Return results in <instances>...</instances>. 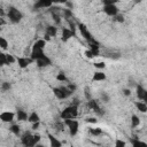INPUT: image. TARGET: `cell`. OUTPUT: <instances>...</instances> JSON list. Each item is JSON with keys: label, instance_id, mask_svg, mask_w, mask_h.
<instances>
[{"label": "cell", "instance_id": "6da1fadb", "mask_svg": "<svg viewBox=\"0 0 147 147\" xmlns=\"http://www.w3.org/2000/svg\"><path fill=\"white\" fill-rule=\"evenodd\" d=\"M22 144L24 146H28V147H32L35 145H37V142L40 140V136L39 134H31L30 132H25L23 136H22Z\"/></svg>", "mask_w": 147, "mask_h": 147}, {"label": "cell", "instance_id": "7a4b0ae2", "mask_svg": "<svg viewBox=\"0 0 147 147\" xmlns=\"http://www.w3.org/2000/svg\"><path fill=\"white\" fill-rule=\"evenodd\" d=\"M78 115V106L70 105L69 107L65 108L61 113V119L62 120H68V119H76Z\"/></svg>", "mask_w": 147, "mask_h": 147}, {"label": "cell", "instance_id": "3957f363", "mask_svg": "<svg viewBox=\"0 0 147 147\" xmlns=\"http://www.w3.org/2000/svg\"><path fill=\"white\" fill-rule=\"evenodd\" d=\"M54 94L56 98L59 99H67L68 97H70L73 94V92L68 89L67 86H61V87H55V89L53 90Z\"/></svg>", "mask_w": 147, "mask_h": 147}, {"label": "cell", "instance_id": "277c9868", "mask_svg": "<svg viewBox=\"0 0 147 147\" xmlns=\"http://www.w3.org/2000/svg\"><path fill=\"white\" fill-rule=\"evenodd\" d=\"M7 15H8V18H9L13 23H18V22L22 20V17H23L22 13H21L18 9H16L15 7H11V8L8 9Z\"/></svg>", "mask_w": 147, "mask_h": 147}, {"label": "cell", "instance_id": "5b68a950", "mask_svg": "<svg viewBox=\"0 0 147 147\" xmlns=\"http://www.w3.org/2000/svg\"><path fill=\"white\" fill-rule=\"evenodd\" d=\"M65 125H67V127H68L69 132H70V136H75V134L78 132L79 123H78V121H76L75 119H68V120H65Z\"/></svg>", "mask_w": 147, "mask_h": 147}, {"label": "cell", "instance_id": "8992f818", "mask_svg": "<svg viewBox=\"0 0 147 147\" xmlns=\"http://www.w3.org/2000/svg\"><path fill=\"white\" fill-rule=\"evenodd\" d=\"M78 29H79V31H80L82 36H83L87 42H89V43H97V40L93 38V36L90 34V31L87 30L86 25H84V24H79V25H78Z\"/></svg>", "mask_w": 147, "mask_h": 147}, {"label": "cell", "instance_id": "52a82bcc", "mask_svg": "<svg viewBox=\"0 0 147 147\" xmlns=\"http://www.w3.org/2000/svg\"><path fill=\"white\" fill-rule=\"evenodd\" d=\"M87 106H89V108L91 110H93L94 113H97L98 115H103V110L100 108L99 103L97 100H93V99H90L89 100V103H87Z\"/></svg>", "mask_w": 147, "mask_h": 147}, {"label": "cell", "instance_id": "ba28073f", "mask_svg": "<svg viewBox=\"0 0 147 147\" xmlns=\"http://www.w3.org/2000/svg\"><path fill=\"white\" fill-rule=\"evenodd\" d=\"M14 116H15V114L12 111H4L0 114V120L5 123H9V122L14 121Z\"/></svg>", "mask_w": 147, "mask_h": 147}, {"label": "cell", "instance_id": "9c48e42d", "mask_svg": "<svg viewBox=\"0 0 147 147\" xmlns=\"http://www.w3.org/2000/svg\"><path fill=\"white\" fill-rule=\"evenodd\" d=\"M103 12L108 16H115V15H117V13H119V8H117L115 5H105Z\"/></svg>", "mask_w": 147, "mask_h": 147}, {"label": "cell", "instance_id": "30bf717a", "mask_svg": "<svg viewBox=\"0 0 147 147\" xmlns=\"http://www.w3.org/2000/svg\"><path fill=\"white\" fill-rule=\"evenodd\" d=\"M44 55H45V54H44V49H42V48H36V47H32V51H31L30 57L34 61L38 60L39 57H42V56H44Z\"/></svg>", "mask_w": 147, "mask_h": 147}, {"label": "cell", "instance_id": "8fae6325", "mask_svg": "<svg viewBox=\"0 0 147 147\" xmlns=\"http://www.w3.org/2000/svg\"><path fill=\"white\" fill-rule=\"evenodd\" d=\"M32 61H34V60H32L31 57H18V59H17V63H18L20 68H22V69L26 68L29 65H31Z\"/></svg>", "mask_w": 147, "mask_h": 147}, {"label": "cell", "instance_id": "7c38bea8", "mask_svg": "<svg viewBox=\"0 0 147 147\" xmlns=\"http://www.w3.org/2000/svg\"><path fill=\"white\" fill-rule=\"evenodd\" d=\"M52 0H37L35 4V8H49L52 7Z\"/></svg>", "mask_w": 147, "mask_h": 147}, {"label": "cell", "instance_id": "4fadbf2b", "mask_svg": "<svg viewBox=\"0 0 147 147\" xmlns=\"http://www.w3.org/2000/svg\"><path fill=\"white\" fill-rule=\"evenodd\" d=\"M36 62H37V66H38L39 68H44V67H47V66H49V65H51V60H49V57H47L46 55H44V56L39 57L38 60H36Z\"/></svg>", "mask_w": 147, "mask_h": 147}, {"label": "cell", "instance_id": "5bb4252c", "mask_svg": "<svg viewBox=\"0 0 147 147\" xmlns=\"http://www.w3.org/2000/svg\"><path fill=\"white\" fill-rule=\"evenodd\" d=\"M137 96L142 101H146L147 100V92H146V90L144 89L141 85H138L137 86Z\"/></svg>", "mask_w": 147, "mask_h": 147}, {"label": "cell", "instance_id": "9a60e30c", "mask_svg": "<svg viewBox=\"0 0 147 147\" xmlns=\"http://www.w3.org/2000/svg\"><path fill=\"white\" fill-rule=\"evenodd\" d=\"M74 35H75V34L70 30V29H67V28H63V29H62V40H63V42L69 40Z\"/></svg>", "mask_w": 147, "mask_h": 147}, {"label": "cell", "instance_id": "2e32d148", "mask_svg": "<svg viewBox=\"0 0 147 147\" xmlns=\"http://www.w3.org/2000/svg\"><path fill=\"white\" fill-rule=\"evenodd\" d=\"M92 79H93V82H101V80H105V79H106V74L102 73V71H97V73H94Z\"/></svg>", "mask_w": 147, "mask_h": 147}, {"label": "cell", "instance_id": "e0dca14e", "mask_svg": "<svg viewBox=\"0 0 147 147\" xmlns=\"http://www.w3.org/2000/svg\"><path fill=\"white\" fill-rule=\"evenodd\" d=\"M16 117H17L18 121H26V120H28V114H26L24 110L18 109L17 113H16Z\"/></svg>", "mask_w": 147, "mask_h": 147}, {"label": "cell", "instance_id": "ac0fdd59", "mask_svg": "<svg viewBox=\"0 0 147 147\" xmlns=\"http://www.w3.org/2000/svg\"><path fill=\"white\" fill-rule=\"evenodd\" d=\"M46 34H47L48 36H51V37H54V36H56V34H57V29H56L54 25H48V26L46 28Z\"/></svg>", "mask_w": 147, "mask_h": 147}, {"label": "cell", "instance_id": "d6986e66", "mask_svg": "<svg viewBox=\"0 0 147 147\" xmlns=\"http://www.w3.org/2000/svg\"><path fill=\"white\" fill-rule=\"evenodd\" d=\"M39 115L36 113V111H34V113H31L30 115L28 116V121L29 122H31V123H35V122H39Z\"/></svg>", "mask_w": 147, "mask_h": 147}, {"label": "cell", "instance_id": "ffe728a7", "mask_svg": "<svg viewBox=\"0 0 147 147\" xmlns=\"http://www.w3.org/2000/svg\"><path fill=\"white\" fill-rule=\"evenodd\" d=\"M48 139H49V141H51V146H52V147H60V146L62 145L56 138H54V137H53L52 134H49V133H48Z\"/></svg>", "mask_w": 147, "mask_h": 147}, {"label": "cell", "instance_id": "44dd1931", "mask_svg": "<svg viewBox=\"0 0 147 147\" xmlns=\"http://www.w3.org/2000/svg\"><path fill=\"white\" fill-rule=\"evenodd\" d=\"M136 107H137L138 110H140L141 113H146V111H147V106H146L145 102L138 101V102H136Z\"/></svg>", "mask_w": 147, "mask_h": 147}, {"label": "cell", "instance_id": "7402d4cb", "mask_svg": "<svg viewBox=\"0 0 147 147\" xmlns=\"http://www.w3.org/2000/svg\"><path fill=\"white\" fill-rule=\"evenodd\" d=\"M99 53H100V51H92V49H89V51L85 52V55H86L87 57H90V59H93V57L98 56Z\"/></svg>", "mask_w": 147, "mask_h": 147}, {"label": "cell", "instance_id": "603a6c76", "mask_svg": "<svg viewBox=\"0 0 147 147\" xmlns=\"http://www.w3.org/2000/svg\"><path fill=\"white\" fill-rule=\"evenodd\" d=\"M45 46H46V42H45L44 39H39V40H37V42L34 44V46H32V47L44 49V48H45Z\"/></svg>", "mask_w": 147, "mask_h": 147}, {"label": "cell", "instance_id": "cb8c5ba5", "mask_svg": "<svg viewBox=\"0 0 147 147\" xmlns=\"http://www.w3.org/2000/svg\"><path fill=\"white\" fill-rule=\"evenodd\" d=\"M139 124H140L139 117L137 115H132V117H131V125H132V128H137Z\"/></svg>", "mask_w": 147, "mask_h": 147}, {"label": "cell", "instance_id": "d4e9b609", "mask_svg": "<svg viewBox=\"0 0 147 147\" xmlns=\"http://www.w3.org/2000/svg\"><path fill=\"white\" fill-rule=\"evenodd\" d=\"M62 13H63V16H65V18L68 21V20H71V17H73V12L70 11V9H68V8H65L63 11H62Z\"/></svg>", "mask_w": 147, "mask_h": 147}, {"label": "cell", "instance_id": "484cf974", "mask_svg": "<svg viewBox=\"0 0 147 147\" xmlns=\"http://www.w3.org/2000/svg\"><path fill=\"white\" fill-rule=\"evenodd\" d=\"M9 130H11L14 134H16V136H18L20 132H21V129H20V127H18L17 124H13V125L9 128Z\"/></svg>", "mask_w": 147, "mask_h": 147}, {"label": "cell", "instance_id": "4316f807", "mask_svg": "<svg viewBox=\"0 0 147 147\" xmlns=\"http://www.w3.org/2000/svg\"><path fill=\"white\" fill-rule=\"evenodd\" d=\"M52 17H53V21H54L56 24H60V23H61V17H60V15H59V13L52 12Z\"/></svg>", "mask_w": 147, "mask_h": 147}, {"label": "cell", "instance_id": "83f0119b", "mask_svg": "<svg viewBox=\"0 0 147 147\" xmlns=\"http://www.w3.org/2000/svg\"><path fill=\"white\" fill-rule=\"evenodd\" d=\"M7 65V59H6V54L5 53H0V67L6 66Z\"/></svg>", "mask_w": 147, "mask_h": 147}, {"label": "cell", "instance_id": "f1b7e54d", "mask_svg": "<svg viewBox=\"0 0 147 147\" xmlns=\"http://www.w3.org/2000/svg\"><path fill=\"white\" fill-rule=\"evenodd\" d=\"M90 133L93 136H100L102 133V130L100 128H92V129H90Z\"/></svg>", "mask_w": 147, "mask_h": 147}, {"label": "cell", "instance_id": "f546056e", "mask_svg": "<svg viewBox=\"0 0 147 147\" xmlns=\"http://www.w3.org/2000/svg\"><path fill=\"white\" fill-rule=\"evenodd\" d=\"M0 47H1L3 49H7L8 48V42L3 38V37H0Z\"/></svg>", "mask_w": 147, "mask_h": 147}, {"label": "cell", "instance_id": "4dcf8cb0", "mask_svg": "<svg viewBox=\"0 0 147 147\" xmlns=\"http://www.w3.org/2000/svg\"><path fill=\"white\" fill-rule=\"evenodd\" d=\"M6 59H7V65H12L15 62V57L11 54H6Z\"/></svg>", "mask_w": 147, "mask_h": 147}, {"label": "cell", "instance_id": "1f68e13d", "mask_svg": "<svg viewBox=\"0 0 147 147\" xmlns=\"http://www.w3.org/2000/svg\"><path fill=\"white\" fill-rule=\"evenodd\" d=\"M56 79H57L59 82H66V80H67V77H66V75H65L63 73H60V74H57Z\"/></svg>", "mask_w": 147, "mask_h": 147}, {"label": "cell", "instance_id": "d6a6232c", "mask_svg": "<svg viewBox=\"0 0 147 147\" xmlns=\"http://www.w3.org/2000/svg\"><path fill=\"white\" fill-rule=\"evenodd\" d=\"M131 144H132L133 146H146V144H145V142H141V141H139V140H137L136 138H133V139H132V141H131Z\"/></svg>", "mask_w": 147, "mask_h": 147}, {"label": "cell", "instance_id": "836d02e7", "mask_svg": "<svg viewBox=\"0 0 147 147\" xmlns=\"http://www.w3.org/2000/svg\"><path fill=\"white\" fill-rule=\"evenodd\" d=\"M84 94H85V98H86L87 100H90V99H92V97H91V93H90V89H89V87H85V91H84Z\"/></svg>", "mask_w": 147, "mask_h": 147}, {"label": "cell", "instance_id": "e575fe53", "mask_svg": "<svg viewBox=\"0 0 147 147\" xmlns=\"http://www.w3.org/2000/svg\"><path fill=\"white\" fill-rule=\"evenodd\" d=\"M55 127H56V129H57L59 131H62L63 128H65V122H56Z\"/></svg>", "mask_w": 147, "mask_h": 147}, {"label": "cell", "instance_id": "d590c367", "mask_svg": "<svg viewBox=\"0 0 147 147\" xmlns=\"http://www.w3.org/2000/svg\"><path fill=\"white\" fill-rule=\"evenodd\" d=\"M1 87H3L4 91H8V90H11V84H9L8 82H4Z\"/></svg>", "mask_w": 147, "mask_h": 147}, {"label": "cell", "instance_id": "8d00e7d4", "mask_svg": "<svg viewBox=\"0 0 147 147\" xmlns=\"http://www.w3.org/2000/svg\"><path fill=\"white\" fill-rule=\"evenodd\" d=\"M105 5H115L119 0H102Z\"/></svg>", "mask_w": 147, "mask_h": 147}, {"label": "cell", "instance_id": "74e56055", "mask_svg": "<svg viewBox=\"0 0 147 147\" xmlns=\"http://www.w3.org/2000/svg\"><path fill=\"white\" fill-rule=\"evenodd\" d=\"M94 67L99 68V69H103L106 67V65H105V62H97V63H94Z\"/></svg>", "mask_w": 147, "mask_h": 147}, {"label": "cell", "instance_id": "f35d334b", "mask_svg": "<svg viewBox=\"0 0 147 147\" xmlns=\"http://www.w3.org/2000/svg\"><path fill=\"white\" fill-rule=\"evenodd\" d=\"M115 18H116V21L117 22H124V16L123 15H115Z\"/></svg>", "mask_w": 147, "mask_h": 147}, {"label": "cell", "instance_id": "ab89813d", "mask_svg": "<svg viewBox=\"0 0 147 147\" xmlns=\"http://www.w3.org/2000/svg\"><path fill=\"white\" fill-rule=\"evenodd\" d=\"M115 145H116L117 147H124L127 144H125L124 141H122V140H117V141L115 142Z\"/></svg>", "mask_w": 147, "mask_h": 147}, {"label": "cell", "instance_id": "60d3db41", "mask_svg": "<svg viewBox=\"0 0 147 147\" xmlns=\"http://www.w3.org/2000/svg\"><path fill=\"white\" fill-rule=\"evenodd\" d=\"M53 4H66L67 0H52Z\"/></svg>", "mask_w": 147, "mask_h": 147}, {"label": "cell", "instance_id": "b9f144b4", "mask_svg": "<svg viewBox=\"0 0 147 147\" xmlns=\"http://www.w3.org/2000/svg\"><path fill=\"white\" fill-rule=\"evenodd\" d=\"M123 94L127 96V97H130V94H131L130 89H124V90H123Z\"/></svg>", "mask_w": 147, "mask_h": 147}, {"label": "cell", "instance_id": "7bdbcfd3", "mask_svg": "<svg viewBox=\"0 0 147 147\" xmlns=\"http://www.w3.org/2000/svg\"><path fill=\"white\" fill-rule=\"evenodd\" d=\"M67 87H68V89H69L71 92H74V91L76 90V85H74V84H69Z\"/></svg>", "mask_w": 147, "mask_h": 147}, {"label": "cell", "instance_id": "ee69618b", "mask_svg": "<svg viewBox=\"0 0 147 147\" xmlns=\"http://www.w3.org/2000/svg\"><path fill=\"white\" fill-rule=\"evenodd\" d=\"M101 99H102L105 102H107V101L109 100V98H108V96H107L106 93H102V94H101Z\"/></svg>", "mask_w": 147, "mask_h": 147}, {"label": "cell", "instance_id": "f6af8a7d", "mask_svg": "<svg viewBox=\"0 0 147 147\" xmlns=\"http://www.w3.org/2000/svg\"><path fill=\"white\" fill-rule=\"evenodd\" d=\"M86 121L89 122V123H97V122H98V120H97V119H92V117H90V119H87Z\"/></svg>", "mask_w": 147, "mask_h": 147}, {"label": "cell", "instance_id": "bcb514c9", "mask_svg": "<svg viewBox=\"0 0 147 147\" xmlns=\"http://www.w3.org/2000/svg\"><path fill=\"white\" fill-rule=\"evenodd\" d=\"M39 128V122H35V123H32V129L34 130H37Z\"/></svg>", "mask_w": 147, "mask_h": 147}, {"label": "cell", "instance_id": "7dc6e473", "mask_svg": "<svg viewBox=\"0 0 147 147\" xmlns=\"http://www.w3.org/2000/svg\"><path fill=\"white\" fill-rule=\"evenodd\" d=\"M71 105H74V106H78L79 105V100L76 98V99H74V101H73V103Z\"/></svg>", "mask_w": 147, "mask_h": 147}, {"label": "cell", "instance_id": "c3c4849f", "mask_svg": "<svg viewBox=\"0 0 147 147\" xmlns=\"http://www.w3.org/2000/svg\"><path fill=\"white\" fill-rule=\"evenodd\" d=\"M44 40H45V42H48V40H51V36H48L47 34H45V37H44Z\"/></svg>", "mask_w": 147, "mask_h": 147}, {"label": "cell", "instance_id": "681fc988", "mask_svg": "<svg viewBox=\"0 0 147 147\" xmlns=\"http://www.w3.org/2000/svg\"><path fill=\"white\" fill-rule=\"evenodd\" d=\"M6 22H5V20H4V17H1V16H0V26H1V25H4Z\"/></svg>", "mask_w": 147, "mask_h": 147}, {"label": "cell", "instance_id": "f907efd6", "mask_svg": "<svg viewBox=\"0 0 147 147\" xmlns=\"http://www.w3.org/2000/svg\"><path fill=\"white\" fill-rule=\"evenodd\" d=\"M4 15H5V13H4V11H3L1 8H0V16H1V17H4Z\"/></svg>", "mask_w": 147, "mask_h": 147}, {"label": "cell", "instance_id": "816d5d0a", "mask_svg": "<svg viewBox=\"0 0 147 147\" xmlns=\"http://www.w3.org/2000/svg\"><path fill=\"white\" fill-rule=\"evenodd\" d=\"M134 1H136V3H140V1H141V0H134Z\"/></svg>", "mask_w": 147, "mask_h": 147}]
</instances>
